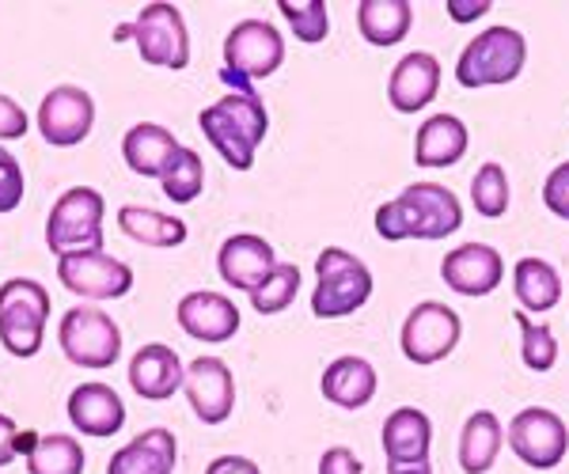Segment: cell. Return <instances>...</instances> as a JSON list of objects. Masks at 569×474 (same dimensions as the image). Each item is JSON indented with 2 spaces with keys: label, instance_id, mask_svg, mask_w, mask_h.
<instances>
[{
  "label": "cell",
  "instance_id": "7c38bea8",
  "mask_svg": "<svg viewBox=\"0 0 569 474\" xmlns=\"http://www.w3.org/2000/svg\"><path fill=\"white\" fill-rule=\"evenodd\" d=\"M91 125H96V103L84 88L58 84L46 91L39 103V133L53 149H72V144L88 141Z\"/></svg>",
  "mask_w": 569,
  "mask_h": 474
},
{
  "label": "cell",
  "instance_id": "52a82bcc",
  "mask_svg": "<svg viewBox=\"0 0 569 474\" xmlns=\"http://www.w3.org/2000/svg\"><path fill=\"white\" fill-rule=\"evenodd\" d=\"M50 293L31 278H12L0 285V342L12 357H34L46 342Z\"/></svg>",
  "mask_w": 569,
  "mask_h": 474
},
{
  "label": "cell",
  "instance_id": "484cf974",
  "mask_svg": "<svg viewBox=\"0 0 569 474\" xmlns=\"http://www.w3.org/2000/svg\"><path fill=\"white\" fill-rule=\"evenodd\" d=\"M505 444V430L493 410H475L460 430V471L463 474H486L498 463Z\"/></svg>",
  "mask_w": 569,
  "mask_h": 474
},
{
  "label": "cell",
  "instance_id": "5b68a950",
  "mask_svg": "<svg viewBox=\"0 0 569 474\" xmlns=\"http://www.w3.org/2000/svg\"><path fill=\"white\" fill-rule=\"evenodd\" d=\"M284 61V39L273 23L266 20H240L224 39V80L232 91H251L254 80H266L281 69Z\"/></svg>",
  "mask_w": 569,
  "mask_h": 474
},
{
  "label": "cell",
  "instance_id": "30bf717a",
  "mask_svg": "<svg viewBox=\"0 0 569 474\" xmlns=\"http://www.w3.org/2000/svg\"><path fill=\"white\" fill-rule=\"evenodd\" d=\"M509 448L520 463L531 471H555L569 452V430L566 422L547 406H525L509 422Z\"/></svg>",
  "mask_w": 569,
  "mask_h": 474
},
{
  "label": "cell",
  "instance_id": "2e32d148",
  "mask_svg": "<svg viewBox=\"0 0 569 474\" xmlns=\"http://www.w3.org/2000/svg\"><path fill=\"white\" fill-rule=\"evenodd\" d=\"M278 266V254H273L270 243L254 232H240V235H228L217 251V270L220 281H228L232 289L251 296L254 289L262 285L266 278Z\"/></svg>",
  "mask_w": 569,
  "mask_h": 474
},
{
  "label": "cell",
  "instance_id": "5bb4252c",
  "mask_svg": "<svg viewBox=\"0 0 569 474\" xmlns=\"http://www.w3.org/2000/svg\"><path fill=\"white\" fill-rule=\"evenodd\" d=\"M505 278V259L490 243H460L440 262V281L460 296H490Z\"/></svg>",
  "mask_w": 569,
  "mask_h": 474
},
{
  "label": "cell",
  "instance_id": "4fadbf2b",
  "mask_svg": "<svg viewBox=\"0 0 569 474\" xmlns=\"http://www.w3.org/2000/svg\"><path fill=\"white\" fill-rule=\"evenodd\" d=\"M58 281L80 300H122L133 289V270L107 251L58 259Z\"/></svg>",
  "mask_w": 569,
  "mask_h": 474
},
{
  "label": "cell",
  "instance_id": "83f0119b",
  "mask_svg": "<svg viewBox=\"0 0 569 474\" xmlns=\"http://www.w3.org/2000/svg\"><path fill=\"white\" fill-rule=\"evenodd\" d=\"M357 27L369 46H395L415 27V8L407 0H361L357 4Z\"/></svg>",
  "mask_w": 569,
  "mask_h": 474
},
{
  "label": "cell",
  "instance_id": "44dd1931",
  "mask_svg": "<svg viewBox=\"0 0 569 474\" xmlns=\"http://www.w3.org/2000/svg\"><path fill=\"white\" fill-rule=\"evenodd\" d=\"M69 422L88 436H114L126 425V403L107 384H80L69 395Z\"/></svg>",
  "mask_w": 569,
  "mask_h": 474
},
{
  "label": "cell",
  "instance_id": "e575fe53",
  "mask_svg": "<svg viewBox=\"0 0 569 474\" xmlns=\"http://www.w3.org/2000/svg\"><path fill=\"white\" fill-rule=\"evenodd\" d=\"M284 23L292 27V34H297L300 42L316 46L327 39L330 31V12L323 0H278Z\"/></svg>",
  "mask_w": 569,
  "mask_h": 474
},
{
  "label": "cell",
  "instance_id": "836d02e7",
  "mask_svg": "<svg viewBox=\"0 0 569 474\" xmlns=\"http://www.w3.org/2000/svg\"><path fill=\"white\" fill-rule=\"evenodd\" d=\"M297 293H300V270L292 262H278L270 278L251 293V307L259 315H281L297 300Z\"/></svg>",
  "mask_w": 569,
  "mask_h": 474
},
{
  "label": "cell",
  "instance_id": "d590c367",
  "mask_svg": "<svg viewBox=\"0 0 569 474\" xmlns=\"http://www.w3.org/2000/svg\"><path fill=\"white\" fill-rule=\"evenodd\" d=\"M23 202V171L20 160L8 149H0V213H12Z\"/></svg>",
  "mask_w": 569,
  "mask_h": 474
},
{
  "label": "cell",
  "instance_id": "ab89813d",
  "mask_svg": "<svg viewBox=\"0 0 569 474\" xmlns=\"http://www.w3.org/2000/svg\"><path fill=\"white\" fill-rule=\"evenodd\" d=\"M448 16H452L456 23H475V20H482L486 12H490V0H448Z\"/></svg>",
  "mask_w": 569,
  "mask_h": 474
},
{
  "label": "cell",
  "instance_id": "4316f807",
  "mask_svg": "<svg viewBox=\"0 0 569 474\" xmlns=\"http://www.w3.org/2000/svg\"><path fill=\"white\" fill-rule=\"evenodd\" d=\"M118 228H122L130 240L144 243V248H182L187 243V224L171 213H160V209L149 205H122L118 209Z\"/></svg>",
  "mask_w": 569,
  "mask_h": 474
},
{
  "label": "cell",
  "instance_id": "cb8c5ba5",
  "mask_svg": "<svg viewBox=\"0 0 569 474\" xmlns=\"http://www.w3.org/2000/svg\"><path fill=\"white\" fill-rule=\"evenodd\" d=\"M176 460H179L176 433L149 430L110 455L107 474H176Z\"/></svg>",
  "mask_w": 569,
  "mask_h": 474
},
{
  "label": "cell",
  "instance_id": "6da1fadb",
  "mask_svg": "<svg viewBox=\"0 0 569 474\" xmlns=\"http://www.w3.org/2000/svg\"><path fill=\"white\" fill-rule=\"evenodd\" d=\"M463 224V205L460 198L452 194L440 182H410L399 198L383 202L376 209V232L388 243H402V240H448L456 235Z\"/></svg>",
  "mask_w": 569,
  "mask_h": 474
},
{
  "label": "cell",
  "instance_id": "f35d334b",
  "mask_svg": "<svg viewBox=\"0 0 569 474\" xmlns=\"http://www.w3.org/2000/svg\"><path fill=\"white\" fill-rule=\"evenodd\" d=\"M27 137V114L16 99L0 91V141H23Z\"/></svg>",
  "mask_w": 569,
  "mask_h": 474
},
{
  "label": "cell",
  "instance_id": "7a4b0ae2",
  "mask_svg": "<svg viewBox=\"0 0 569 474\" xmlns=\"http://www.w3.org/2000/svg\"><path fill=\"white\" fill-rule=\"evenodd\" d=\"M198 125L228 168L251 171L254 152H259L266 130H270V114H266V103L254 91H228L224 99H217L213 107L198 114Z\"/></svg>",
  "mask_w": 569,
  "mask_h": 474
},
{
  "label": "cell",
  "instance_id": "f1b7e54d",
  "mask_svg": "<svg viewBox=\"0 0 569 474\" xmlns=\"http://www.w3.org/2000/svg\"><path fill=\"white\" fill-rule=\"evenodd\" d=\"M512 293L520 312H550L562 300V278L543 259H520L512 270Z\"/></svg>",
  "mask_w": 569,
  "mask_h": 474
},
{
  "label": "cell",
  "instance_id": "d6a6232c",
  "mask_svg": "<svg viewBox=\"0 0 569 474\" xmlns=\"http://www.w3.org/2000/svg\"><path fill=\"white\" fill-rule=\"evenodd\" d=\"M520 331V361L531 372H550L558 364V339L547 323H531L528 312H512Z\"/></svg>",
  "mask_w": 569,
  "mask_h": 474
},
{
  "label": "cell",
  "instance_id": "4dcf8cb0",
  "mask_svg": "<svg viewBox=\"0 0 569 474\" xmlns=\"http://www.w3.org/2000/svg\"><path fill=\"white\" fill-rule=\"evenodd\" d=\"M160 190L176 205L198 202V194L206 190V163H201V157L194 149H187V144H182L176 157H171L168 171L160 175Z\"/></svg>",
  "mask_w": 569,
  "mask_h": 474
},
{
  "label": "cell",
  "instance_id": "8992f818",
  "mask_svg": "<svg viewBox=\"0 0 569 474\" xmlns=\"http://www.w3.org/2000/svg\"><path fill=\"white\" fill-rule=\"evenodd\" d=\"M103 194L91 186H72L53 202L50 221H46V243L58 259L69 254L103 251Z\"/></svg>",
  "mask_w": 569,
  "mask_h": 474
},
{
  "label": "cell",
  "instance_id": "7402d4cb",
  "mask_svg": "<svg viewBox=\"0 0 569 474\" xmlns=\"http://www.w3.org/2000/svg\"><path fill=\"white\" fill-rule=\"evenodd\" d=\"M471 133L456 114H429L415 133V163L418 168H452L467 157Z\"/></svg>",
  "mask_w": 569,
  "mask_h": 474
},
{
  "label": "cell",
  "instance_id": "d6986e66",
  "mask_svg": "<svg viewBox=\"0 0 569 474\" xmlns=\"http://www.w3.org/2000/svg\"><path fill=\"white\" fill-rule=\"evenodd\" d=\"M187 369H182L179 353L163 342H149L133 353L130 361V387L149 403H168L171 395L182 387Z\"/></svg>",
  "mask_w": 569,
  "mask_h": 474
},
{
  "label": "cell",
  "instance_id": "ac0fdd59",
  "mask_svg": "<svg viewBox=\"0 0 569 474\" xmlns=\"http://www.w3.org/2000/svg\"><path fill=\"white\" fill-rule=\"evenodd\" d=\"M440 91V61L433 53L415 50L407 58L395 61L391 77H388V103L399 114H418L426 111Z\"/></svg>",
  "mask_w": 569,
  "mask_h": 474
},
{
  "label": "cell",
  "instance_id": "8d00e7d4",
  "mask_svg": "<svg viewBox=\"0 0 569 474\" xmlns=\"http://www.w3.org/2000/svg\"><path fill=\"white\" fill-rule=\"evenodd\" d=\"M543 205L558 221H569V160L558 163L543 182Z\"/></svg>",
  "mask_w": 569,
  "mask_h": 474
},
{
  "label": "cell",
  "instance_id": "277c9868",
  "mask_svg": "<svg viewBox=\"0 0 569 474\" xmlns=\"http://www.w3.org/2000/svg\"><path fill=\"white\" fill-rule=\"evenodd\" d=\"M372 270L357 254L342 248H327L316 259V293H311V315L316 319H346L361 312L372 296Z\"/></svg>",
  "mask_w": 569,
  "mask_h": 474
},
{
  "label": "cell",
  "instance_id": "74e56055",
  "mask_svg": "<svg viewBox=\"0 0 569 474\" xmlns=\"http://www.w3.org/2000/svg\"><path fill=\"white\" fill-rule=\"evenodd\" d=\"M319 474H365V463L357 460L353 448L335 444V448H327L319 455Z\"/></svg>",
  "mask_w": 569,
  "mask_h": 474
},
{
  "label": "cell",
  "instance_id": "7bdbcfd3",
  "mask_svg": "<svg viewBox=\"0 0 569 474\" xmlns=\"http://www.w3.org/2000/svg\"><path fill=\"white\" fill-rule=\"evenodd\" d=\"M388 474H433L429 463H410V467H388Z\"/></svg>",
  "mask_w": 569,
  "mask_h": 474
},
{
  "label": "cell",
  "instance_id": "9a60e30c",
  "mask_svg": "<svg viewBox=\"0 0 569 474\" xmlns=\"http://www.w3.org/2000/svg\"><path fill=\"white\" fill-rule=\"evenodd\" d=\"M182 391L190 399V410L201 417L206 425H220L232 417L236 410V380L220 357H198L187 364V380Z\"/></svg>",
  "mask_w": 569,
  "mask_h": 474
},
{
  "label": "cell",
  "instance_id": "60d3db41",
  "mask_svg": "<svg viewBox=\"0 0 569 474\" xmlns=\"http://www.w3.org/2000/svg\"><path fill=\"white\" fill-rule=\"evenodd\" d=\"M206 474H262L259 463L247 460V455H217L206 467Z\"/></svg>",
  "mask_w": 569,
  "mask_h": 474
},
{
  "label": "cell",
  "instance_id": "d4e9b609",
  "mask_svg": "<svg viewBox=\"0 0 569 474\" xmlns=\"http://www.w3.org/2000/svg\"><path fill=\"white\" fill-rule=\"evenodd\" d=\"M179 149L182 144L176 141V133L163 130V125H156V122H137L133 130L122 137L126 168L141 179H160Z\"/></svg>",
  "mask_w": 569,
  "mask_h": 474
},
{
  "label": "cell",
  "instance_id": "603a6c76",
  "mask_svg": "<svg viewBox=\"0 0 569 474\" xmlns=\"http://www.w3.org/2000/svg\"><path fill=\"white\" fill-rule=\"evenodd\" d=\"M376 387H380V380H376L372 361L353 357V353L330 361L327 372H323V380H319V391H323L327 403H335V406H342V410L369 406L372 399H376Z\"/></svg>",
  "mask_w": 569,
  "mask_h": 474
},
{
  "label": "cell",
  "instance_id": "3957f363",
  "mask_svg": "<svg viewBox=\"0 0 569 474\" xmlns=\"http://www.w3.org/2000/svg\"><path fill=\"white\" fill-rule=\"evenodd\" d=\"M528 61V39L517 27H486L463 46L460 61H456V80L460 88H498L512 84L525 72Z\"/></svg>",
  "mask_w": 569,
  "mask_h": 474
},
{
  "label": "cell",
  "instance_id": "b9f144b4",
  "mask_svg": "<svg viewBox=\"0 0 569 474\" xmlns=\"http://www.w3.org/2000/svg\"><path fill=\"white\" fill-rule=\"evenodd\" d=\"M16 455H20V430H16L12 417L0 414V467H8Z\"/></svg>",
  "mask_w": 569,
  "mask_h": 474
},
{
  "label": "cell",
  "instance_id": "8fae6325",
  "mask_svg": "<svg viewBox=\"0 0 569 474\" xmlns=\"http://www.w3.org/2000/svg\"><path fill=\"white\" fill-rule=\"evenodd\" d=\"M133 42L141 50V61L152 69H187L190 65V34L187 20L176 4H149L141 8V16L130 23Z\"/></svg>",
  "mask_w": 569,
  "mask_h": 474
},
{
  "label": "cell",
  "instance_id": "ffe728a7",
  "mask_svg": "<svg viewBox=\"0 0 569 474\" xmlns=\"http://www.w3.org/2000/svg\"><path fill=\"white\" fill-rule=\"evenodd\" d=\"M383 455L388 467H410V463H429V444H433V422L426 417V410L418 406H399L383 422Z\"/></svg>",
  "mask_w": 569,
  "mask_h": 474
},
{
  "label": "cell",
  "instance_id": "ba28073f",
  "mask_svg": "<svg viewBox=\"0 0 569 474\" xmlns=\"http://www.w3.org/2000/svg\"><path fill=\"white\" fill-rule=\"evenodd\" d=\"M58 342H61V353H66L72 364L91 369V372L110 369V364L122 357V331H118V323L107 312L88 307V304L61 315Z\"/></svg>",
  "mask_w": 569,
  "mask_h": 474
},
{
  "label": "cell",
  "instance_id": "1f68e13d",
  "mask_svg": "<svg viewBox=\"0 0 569 474\" xmlns=\"http://www.w3.org/2000/svg\"><path fill=\"white\" fill-rule=\"evenodd\" d=\"M509 202H512L509 175H505L501 163L486 160L482 168L475 171V179H471V205H475V213L486 216V221H498V216L509 213Z\"/></svg>",
  "mask_w": 569,
  "mask_h": 474
},
{
  "label": "cell",
  "instance_id": "e0dca14e",
  "mask_svg": "<svg viewBox=\"0 0 569 474\" xmlns=\"http://www.w3.org/2000/svg\"><path fill=\"white\" fill-rule=\"evenodd\" d=\"M179 326L198 342H232L236 331H240V307L232 304L224 293H209V289H198V293H187L176 307Z\"/></svg>",
  "mask_w": 569,
  "mask_h": 474
},
{
  "label": "cell",
  "instance_id": "f546056e",
  "mask_svg": "<svg viewBox=\"0 0 569 474\" xmlns=\"http://www.w3.org/2000/svg\"><path fill=\"white\" fill-rule=\"evenodd\" d=\"M31 474H84V448L77 436L66 433H39L31 455H27Z\"/></svg>",
  "mask_w": 569,
  "mask_h": 474
},
{
  "label": "cell",
  "instance_id": "9c48e42d",
  "mask_svg": "<svg viewBox=\"0 0 569 474\" xmlns=\"http://www.w3.org/2000/svg\"><path fill=\"white\" fill-rule=\"evenodd\" d=\"M463 339V323L440 300H421L410 307V315L402 319V357L410 364H440L445 357H452L456 345Z\"/></svg>",
  "mask_w": 569,
  "mask_h": 474
}]
</instances>
